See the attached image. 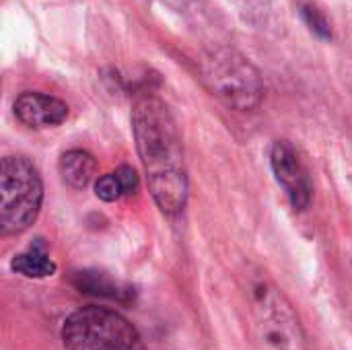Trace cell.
<instances>
[{"instance_id":"2","label":"cell","mask_w":352,"mask_h":350,"mask_svg":"<svg viewBox=\"0 0 352 350\" xmlns=\"http://www.w3.org/2000/svg\"><path fill=\"white\" fill-rule=\"evenodd\" d=\"M43 200L37 167L27 157H4L0 163V233L4 237L27 231Z\"/></svg>"},{"instance_id":"5","label":"cell","mask_w":352,"mask_h":350,"mask_svg":"<svg viewBox=\"0 0 352 350\" xmlns=\"http://www.w3.org/2000/svg\"><path fill=\"white\" fill-rule=\"evenodd\" d=\"M254 316L264 340L276 350H307L299 320L285 295L266 281L252 287Z\"/></svg>"},{"instance_id":"7","label":"cell","mask_w":352,"mask_h":350,"mask_svg":"<svg viewBox=\"0 0 352 350\" xmlns=\"http://www.w3.org/2000/svg\"><path fill=\"white\" fill-rule=\"evenodd\" d=\"M14 116L27 128H52L68 118V105L52 95L25 91L14 101Z\"/></svg>"},{"instance_id":"11","label":"cell","mask_w":352,"mask_h":350,"mask_svg":"<svg viewBox=\"0 0 352 350\" xmlns=\"http://www.w3.org/2000/svg\"><path fill=\"white\" fill-rule=\"evenodd\" d=\"M116 175H118V179H120V184H122L124 194H132V192L138 190V175H136V171H134L132 167L124 165V167H120V169L116 171Z\"/></svg>"},{"instance_id":"10","label":"cell","mask_w":352,"mask_h":350,"mask_svg":"<svg viewBox=\"0 0 352 350\" xmlns=\"http://www.w3.org/2000/svg\"><path fill=\"white\" fill-rule=\"evenodd\" d=\"M95 194L103 202H116L120 196H124V190H122V184H120L118 175L116 173L101 175L97 179V184H95Z\"/></svg>"},{"instance_id":"6","label":"cell","mask_w":352,"mask_h":350,"mask_svg":"<svg viewBox=\"0 0 352 350\" xmlns=\"http://www.w3.org/2000/svg\"><path fill=\"white\" fill-rule=\"evenodd\" d=\"M270 163L278 184L285 188L291 204L303 210L311 200V182L303 163L299 161L295 149L289 142H276L270 153Z\"/></svg>"},{"instance_id":"9","label":"cell","mask_w":352,"mask_h":350,"mask_svg":"<svg viewBox=\"0 0 352 350\" xmlns=\"http://www.w3.org/2000/svg\"><path fill=\"white\" fill-rule=\"evenodd\" d=\"M10 268L16 274H23L27 278H47V276L56 274V264L47 256V252L43 250L41 243H35L27 252L14 256L10 262Z\"/></svg>"},{"instance_id":"3","label":"cell","mask_w":352,"mask_h":350,"mask_svg":"<svg viewBox=\"0 0 352 350\" xmlns=\"http://www.w3.org/2000/svg\"><path fill=\"white\" fill-rule=\"evenodd\" d=\"M62 342L66 350H146L138 330L122 314L97 305L66 318Z\"/></svg>"},{"instance_id":"12","label":"cell","mask_w":352,"mask_h":350,"mask_svg":"<svg viewBox=\"0 0 352 350\" xmlns=\"http://www.w3.org/2000/svg\"><path fill=\"white\" fill-rule=\"evenodd\" d=\"M303 14H305L307 23L311 25V29H314L316 33H320L322 37H328V35H330V27H328V23L324 21V17H322L316 8L305 6V8H303Z\"/></svg>"},{"instance_id":"8","label":"cell","mask_w":352,"mask_h":350,"mask_svg":"<svg viewBox=\"0 0 352 350\" xmlns=\"http://www.w3.org/2000/svg\"><path fill=\"white\" fill-rule=\"evenodd\" d=\"M60 175L62 179L76 188V190H82L91 184L95 171H97V163L93 159L91 153L87 151H68L60 157Z\"/></svg>"},{"instance_id":"4","label":"cell","mask_w":352,"mask_h":350,"mask_svg":"<svg viewBox=\"0 0 352 350\" xmlns=\"http://www.w3.org/2000/svg\"><path fill=\"white\" fill-rule=\"evenodd\" d=\"M204 85L229 107L248 111L260 105L264 83L260 72L235 50L217 47L200 60Z\"/></svg>"},{"instance_id":"13","label":"cell","mask_w":352,"mask_h":350,"mask_svg":"<svg viewBox=\"0 0 352 350\" xmlns=\"http://www.w3.org/2000/svg\"><path fill=\"white\" fill-rule=\"evenodd\" d=\"M175 2H179V4H184V2H188V0H175Z\"/></svg>"},{"instance_id":"1","label":"cell","mask_w":352,"mask_h":350,"mask_svg":"<svg viewBox=\"0 0 352 350\" xmlns=\"http://www.w3.org/2000/svg\"><path fill=\"white\" fill-rule=\"evenodd\" d=\"M132 128L157 206L165 215L182 212L188 200V175L182 138L167 105L157 97H140L132 109Z\"/></svg>"}]
</instances>
